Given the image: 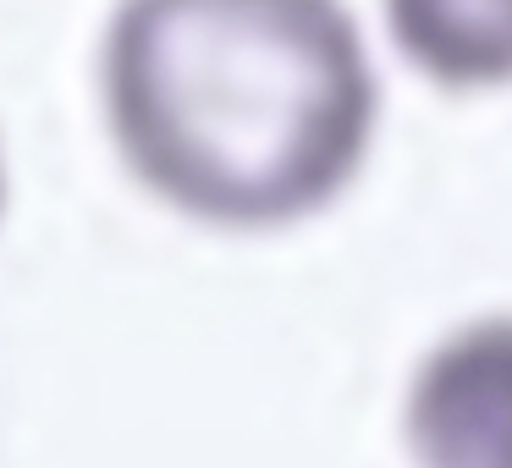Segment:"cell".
Wrapping results in <instances>:
<instances>
[{
  "instance_id": "6da1fadb",
  "label": "cell",
  "mask_w": 512,
  "mask_h": 468,
  "mask_svg": "<svg viewBox=\"0 0 512 468\" xmlns=\"http://www.w3.org/2000/svg\"><path fill=\"white\" fill-rule=\"evenodd\" d=\"M100 100L116 155L160 204L270 232L358 177L380 83L342 0H122Z\"/></svg>"
},
{
  "instance_id": "7a4b0ae2",
  "label": "cell",
  "mask_w": 512,
  "mask_h": 468,
  "mask_svg": "<svg viewBox=\"0 0 512 468\" xmlns=\"http://www.w3.org/2000/svg\"><path fill=\"white\" fill-rule=\"evenodd\" d=\"M402 441L419 468H512V314L468 320L424 353Z\"/></svg>"
},
{
  "instance_id": "3957f363",
  "label": "cell",
  "mask_w": 512,
  "mask_h": 468,
  "mask_svg": "<svg viewBox=\"0 0 512 468\" xmlns=\"http://www.w3.org/2000/svg\"><path fill=\"white\" fill-rule=\"evenodd\" d=\"M386 28L435 89H512V0H386Z\"/></svg>"
},
{
  "instance_id": "277c9868",
  "label": "cell",
  "mask_w": 512,
  "mask_h": 468,
  "mask_svg": "<svg viewBox=\"0 0 512 468\" xmlns=\"http://www.w3.org/2000/svg\"><path fill=\"white\" fill-rule=\"evenodd\" d=\"M0 215H6V160H0Z\"/></svg>"
}]
</instances>
